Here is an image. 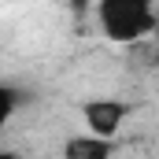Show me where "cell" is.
<instances>
[{"label": "cell", "mask_w": 159, "mask_h": 159, "mask_svg": "<svg viewBox=\"0 0 159 159\" xmlns=\"http://www.w3.org/2000/svg\"><path fill=\"white\" fill-rule=\"evenodd\" d=\"M81 115L89 122V133H93V137L111 141V137L119 133V126L126 122V115H129V104H126V100H115V96H100V100H85Z\"/></svg>", "instance_id": "obj_2"}, {"label": "cell", "mask_w": 159, "mask_h": 159, "mask_svg": "<svg viewBox=\"0 0 159 159\" xmlns=\"http://www.w3.org/2000/svg\"><path fill=\"white\" fill-rule=\"evenodd\" d=\"M63 159H111V141L93 137V133L70 137V141L63 144Z\"/></svg>", "instance_id": "obj_3"}, {"label": "cell", "mask_w": 159, "mask_h": 159, "mask_svg": "<svg viewBox=\"0 0 159 159\" xmlns=\"http://www.w3.org/2000/svg\"><path fill=\"white\" fill-rule=\"evenodd\" d=\"M0 159H22V156H19V152H11V148H4V152H0Z\"/></svg>", "instance_id": "obj_5"}, {"label": "cell", "mask_w": 159, "mask_h": 159, "mask_svg": "<svg viewBox=\"0 0 159 159\" xmlns=\"http://www.w3.org/2000/svg\"><path fill=\"white\" fill-rule=\"evenodd\" d=\"M96 22L104 37L119 44H133L148 34H159V15L144 0H104L96 7Z\"/></svg>", "instance_id": "obj_1"}, {"label": "cell", "mask_w": 159, "mask_h": 159, "mask_svg": "<svg viewBox=\"0 0 159 159\" xmlns=\"http://www.w3.org/2000/svg\"><path fill=\"white\" fill-rule=\"evenodd\" d=\"M15 107H19V89L15 85H0V126L11 122Z\"/></svg>", "instance_id": "obj_4"}]
</instances>
